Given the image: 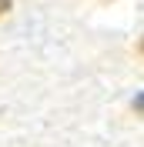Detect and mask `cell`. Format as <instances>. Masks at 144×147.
Instances as JSON below:
<instances>
[{
  "mask_svg": "<svg viewBox=\"0 0 144 147\" xmlns=\"http://www.w3.org/2000/svg\"><path fill=\"white\" fill-rule=\"evenodd\" d=\"M131 107H134V114H137V117H144V94H137Z\"/></svg>",
  "mask_w": 144,
  "mask_h": 147,
  "instance_id": "cell-1",
  "label": "cell"
},
{
  "mask_svg": "<svg viewBox=\"0 0 144 147\" xmlns=\"http://www.w3.org/2000/svg\"><path fill=\"white\" fill-rule=\"evenodd\" d=\"M10 7H14V0H0V13H7Z\"/></svg>",
  "mask_w": 144,
  "mask_h": 147,
  "instance_id": "cell-2",
  "label": "cell"
},
{
  "mask_svg": "<svg viewBox=\"0 0 144 147\" xmlns=\"http://www.w3.org/2000/svg\"><path fill=\"white\" fill-rule=\"evenodd\" d=\"M137 50H141V57H144V37H141V44H137Z\"/></svg>",
  "mask_w": 144,
  "mask_h": 147,
  "instance_id": "cell-3",
  "label": "cell"
}]
</instances>
